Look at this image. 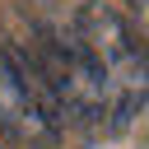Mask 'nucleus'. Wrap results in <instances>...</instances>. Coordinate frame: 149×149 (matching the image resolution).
<instances>
[{
  "instance_id": "obj_4",
  "label": "nucleus",
  "mask_w": 149,
  "mask_h": 149,
  "mask_svg": "<svg viewBox=\"0 0 149 149\" xmlns=\"http://www.w3.org/2000/svg\"><path fill=\"white\" fill-rule=\"evenodd\" d=\"M144 112H149V107H144Z\"/></svg>"
},
{
  "instance_id": "obj_1",
  "label": "nucleus",
  "mask_w": 149,
  "mask_h": 149,
  "mask_svg": "<svg viewBox=\"0 0 149 149\" xmlns=\"http://www.w3.org/2000/svg\"><path fill=\"white\" fill-rule=\"evenodd\" d=\"M70 33H74V42L93 56V65H98V74H102L107 121H112V126L135 121V116L149 107V42H140L135 28H130L116 9H107V5H98V0L79 5Z\"/></svg>"
},
{
  "instance_id": "obj_2",
  "label": "nucleus",
  "mask_w": 149,
  "mask_h": 149,
  "mask_svg": "<svg viewBox=\"0 0 149 149\" xmlns=\"http://www.w3.org/2000/svg\"><path fill=\"white\" fill-rule=\"evenodd\" d=\"M0 140L23 149H47L56 140V112L28 79V70L0 51Z\"/></svg>"
},
{
  "instance_id": "obj_3",
  "label": "nucleus",
  "mask_w": 149,
  "mask_h": 149,
  "mask_svg": "<svg viewBox=\"0 0 149 149\" xmlns=\"http://www.w3.org/2000/svg\"><path fill=\"white\" fill-rule=\"evenodd\" d=\"M130 5H135V9H144V14H149V0H130Z\"/></svg>"
}]
</instances>
